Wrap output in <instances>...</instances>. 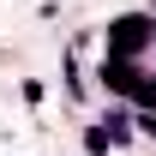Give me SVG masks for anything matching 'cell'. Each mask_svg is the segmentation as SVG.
<instances>
[{"label":"cell","mask_w":156,"mask_h":156,"mask_svg":"<svg viewBox=\"0 0 156 156\" xmlns=\"http://www.w3.org/2000/svg\"><path fill=\"white\" fill-rule=\"evenodd\" d=\"M150 18H156V6H150Z\"/></svg>","instance_id":"cell-1"}]
</instances>
